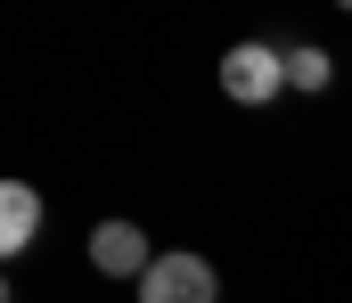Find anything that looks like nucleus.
Wrapping results in <instances>:
<instances>
[{
    "instance_id": "39448f33",
    "label": "nucleus",
    "mask_w": 352,
    "mask_h": 303,
    "mask_svg": "<svg viewBox=\"0 0 352 303\" xmlns=\"http://www.w3.org/2000/svg\"><path fill=\"white\" fill-rule=\"evenodd\" d=\"M328 74H336L328 49H287V91H328Z\"/></svg>"
},
{
    "instance_id": "f03ea898",
    "label": "nucleus",
    "mask_w": 352,
    "mask_h": 303,
    "mask_svg": "<svg viewBox=\"0 0 352 303\" xmlns=\"http://www.w3.org/2000/svg\"><path fill=\"white\" fill-rule=\"evenodd\" d=\"M140 303H221V279L205 254H156L140 279Z\"/></svg>"
},
{
    "instance_id": "20e7f679",
    "label": "nucleus",
    "mask_w": 352,
    "mask_h": 303,
    "mask_svg": "<svg viewBox=\"0 0 352 303\" xmlns=\"http://www.w3.org/2000/svg\"><path fill=\"white\" fill-rule=\"evenodd\" d=\"M33 229H41V197H33L25 181H8V189H0V254H25Z\"/></svg>"
},
{
    "instance_id": "f257e3e1",
    "label": "nucleus",
    "mask_w": 352,
    "mask_h": 303,
    "mask_svg": "<svg viewBox=\"0 0 352 303\" xmlns=\"http://www.w3.org/2000/svg\"><path fill=\"white\" fill-rule=\"evenodd\" d=\"M221 91L238 106H263L287 91V49H270V41H238L230 58H221Z\"/></svg>"
},
{
    "instance_id": "7ed1b4c3",
    "label": "nucleus",
    "mask_w": 352,
    "mask_h": 303,
    "mask_svg": "<svg viewBox=\"0 0 352 303\" xmlns=\"http://www.w3.org/2000/svg\"><path fill=\"white\" fill-rule=\"evenodd\" d=\"M148 238H140V221H98L90 229V271H107V279H148Z\"/></svg>"
}]
</instances>
